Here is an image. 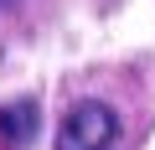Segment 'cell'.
Here are the masks:
<instances>
[{"label": "cell", "instance_id": "6da1fadb", "mask_svg": "<svg viewBox=\"0 0 155 150\" xmlns=\"http://www.w3.org/2000/svg\"><path fill=\"white\" fill-rule=\"evenodd\" d=\"M119 140V114L98 98L72 104L67 119L57 124V150H109Z\"/></svg>", "mask_w": 155, "mask_h": 150}, {"label": "cell", "instance_id": "7a4b0ae2", "mask_svg": "<svg viewBox=\"0 0 155 150\" xmlns=\"http://www.w3.org/2000/svg\"><path fill=\"white\" fill-rule=\"evenodd\" d=\"M31 135H36V104H31V98L0 109V140H5V145H16V150H21Z\"/></svg>", "mask_w": 155, "mask_h": 150}, {"label": "cell", "instance_id": "3957f363", "mask_svg": "<svg viewBox=\"0 0 155 150\" xmlns=\"http://www.w3.org/2000/svg\"><path fill=\"white\" fill-rule=\"evenodd\" d=\"M0 5H21V0H0Z\"/></svg>", "mask_w": 155, "mask_h": 150}]
</instances>
